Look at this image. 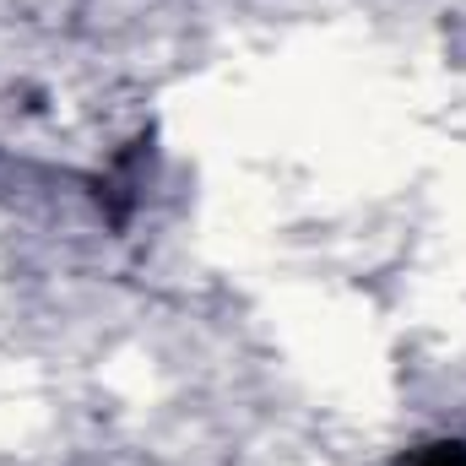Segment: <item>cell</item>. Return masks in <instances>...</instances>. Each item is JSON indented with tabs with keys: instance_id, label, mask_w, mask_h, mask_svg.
Instances as JSON below:
<instances>
[{
	"instance_id": "cell-1",
	"label": "cell",
	"mask_w": 466,
	"mask_h": 466,
	"mask_svg": "<svg viewBox=\"0 0 466 466\" xmlns=\"http://www.w3.org/2000/svg\"><path fill=\"white\" fill-rule=\"evenodd\" d=\"M429 466H466L461 451H440V456H429Z\"/></svg>"
}]
</instances>
